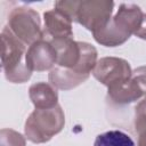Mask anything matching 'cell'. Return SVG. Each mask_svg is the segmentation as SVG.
Instances as JSON below:
<instances>
[{"label": "cell", "instance_id": "1", "mask_svg": "<svg viewBox=\"0 0 146 146\" xmlns=\"http://www.w3.org/2000/svg\"><path fill=\"white\" fill-rule=\"evenodd\" d=\"M144 13L135 3H121L114 17L100 31L92 33L94 39L105 47H117L123 44L137 32Z\"/></svg>", "mask_w": 146, "mask_h": 146}, {"label": "cell", "instance_id": "2", "mask_svg": "<svg viewBox=\"0 0 146 146\" xmlns=\"http://www.w3.org/2000/svg\"><path fill=\"white\" fill-rule=\"evenodd\" d=\"M1 64L6 79L11 83H24L30 80L32 71L23 62L26 54L24 44L10 30L5 26L1 31Z\"/></svg>", "mask_w": 146, "mask_h": 146}, {"label": "cell", "instance_id": "3", "mask_svg": "<svg viewBox=\"0 0 146 146\" xmlns=\"http://www.w3.org/2000/svg\"><path fill=\"white\" fill-rule=\"evenodd\" d=\"M64 124L65 115L60 105L52 108H35L25 121L24 133L27 140L43 144L59 133Z\"/></svg>", "mask_w": 146, "mask_h": 146}, {"label": "cell", "instance_id": "4", "mask_svg": "<svg viewBox=\"0 0 146 146\" xmlns=\"http://www.w3.org/2000/svg\"><path fill=\"white\" fill-rule=\"evenodd\" d=\"M7 26L26 46H31L46 38L40 15L31 7L18 6L11 9Z\"/></svg>", "mask_w": 146, "mask_h": 146}, {"label": "cell", "instance_id": "5", "mask_svg": "<svg viewBox=\"0 0 146 146\" xmlns=\"http://www.w3.org/2000/svg\"><path fill=\"white\" fill-rule=\"evenodd\" d=\"M114 2L110 0L79 1L75 21L88 31L95 33L103 30L112 18Z\"/></svg>", "mask_w": 146, "mask_h": 146}, {"label": "cell", "instance_id": "6", "mask_svg": "<svg viewBox=\"0 0 146 146\" xmlns=\"http://www.w3.org/2000/svg\"><path fill=\"white\" fill-rule=\"evenodd\" d=\"M92 75L102 84L107 88L128 80L132 75L130 64L119 57H103L97 60V64L92 71Z\"/></svg>", "mask_w": 146, "mask_h": 146}, {"label": "cell", "instance_id": "7", "mask_svg": "<svg viewBox=\"0 0 146 146\" xmlns=\"http://www.w3.org/2000/svg\"><path fill=\"white\" fill-rule=\"evenodd\" d=\"M24 60L30 71L43 72L55 67V64L57 63V55L50 41L44 38L29 46Z\"/></svg>", "mask_w": 146, "mask_h": 146}, {"label": "cell", "instance_id": "8", "mask_svg": "<svg viewBox=\"0 0 146 146\" xmlns=\"http://www.w3.org/2000/svg\"><path fill=\"white\" fill-rule=\"evenodd\" d=\"M146 96V90L140 82L131 75L130 79L115 83L107 88V97L115 105H127Z\"/></svg>", "mask_w": 146, "mask_h": 146}, {"label": "cell", "instance_id": "9", "mask_svg": "<svg viewBox=\"0 0 146 146\" xmlns=\"http://www.w3.org/2000/svg\"><path fill=\"white\" fill-rule=\"evenodd\" d=\"M48 40L56 50V66L70 68L75 72V68L81 59V41H75L73 38H57Z\"/></svg>", "mask_w": 146, "mask_h": 146}, {"label": "cell", "instance_id": "10", "mask_svg": "<svg viewBox=\"0 0 146 146\" xmlns=\"http://www.w3.org/2000/svg\"><path fill=\"white\" fill-rule=\"evenodd\" d=\"M44 21V35L47 39L57 38H72V19L57 8L48 10L43 14Z\"/></svg>", "mask_w": 146, "mask_h": 146}, {"label": "cell", "instance_id": "11", "mask_svg": "<svg viewBox=\"0 0 146 146\" xmlns=\"http://www.w3.org/2000/svg\"><path fill=\"white\" fill-rule=\"evenodd\" d=\"M29 96L35 108H52L58 105L57 89L48 82H36L29 88Z\"/></svg>", "mask_w": 146, "mask_h": 146}, {"label": "cell", "instance_id": "12", "mask_svg": "<svg viewBox=\"0 0 146 146\" xmlns=\"http://www.w3.org/2000/svg\"><path fill=\"white\" fill-rule=\"evenodd\" d=\"M87 79L88 76L78 74L73 70L64 68L60 66H55L49 71L48 74L49 83L56 89L60 90H71L83 83Z\"/></svg>", "mask_w": 146, "mask_h": 146}, {"label": "cell", "instance_id": "13", "mask_svg": "<svg viewBox=\"0 0 146 146\" xmlns=\"http://www.w3.org/2000/svg\"><path fill=\"white\" fill-rule=\"evenodd\" d=\"M94 146H135L133 140L125 132L110 130L96 137Z\"/></svg>", "mask_w": 146, "mask_h": 146}, {"label": "cell", "instance_id": "14", "mask_svg": "<svg viewBox=\"0 0 146 146\" xmlns=\"http://www.w3.org/2000/svg\"><path fill=\"white\" fill-rule=\"evenodd\" d=\"M0 146H26V140L23 135L13 129H1Z\"/></svg>", "mask_w": 146, "mask_h": 146}, {"label": "cell", "instance_id": "15", "mask_svg": "<svg viewBox=\"0 0 146 146\" xmlns=\"http://www.w3.org/2000/svg\"><path fill=\"white\" fill-rule=\"evenodd\" d=\"M135 129L138 133L146 131V96L135 107Z\"/></svg>", "mask_w": 146, "mask_h": 146}, {"label": "cell", "instance_id": "16", "mask_svg": "<svg viewBox=\"0 0 146 146\" xmlns=\"http://www.w3.org/2000/svg\"><path fill=\"white\" fill-rule=\"evenodd\" d=\"M132 75L140 82V84L146 90V66H139L132 71Z\"/></svg>", "mask_w": 146, "mask_h": 146}, {"label": "cell", "instance_id": "17", "mask_svg": "<svg viewBox=\"0 0 146 146\" xmlns=\"http://www.w3.org/2000/svg\"><path fill=\"white\" fill-rule=\"evenodd\" d=\"M135 35L137 38H139V39L146 40V14H144L143 19H141V23H140V26L137 30V32L135 33Z\"/></svg>", "mask_w": 146, "mask_h": 146}, {"label": "cell", "instance_id": "18", "mask_svg": "<svg viewBox=\"0 0 146 146\" xmlns=\"http://www.w3.org/2000/svg\"><path fill=\"white\" fill-rule=\"evenodd\" d=\"M137 146H146V131L138 133V144Z\"/></svg>", "mask_w": 146, "mask_h": 146}]
</instances>
